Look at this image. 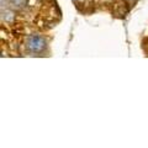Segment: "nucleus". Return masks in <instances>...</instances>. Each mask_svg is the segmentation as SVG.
I'll return each mask as SVG.
<instances>
[{"mask_svg": "<svg viewBox=\"0 0 148 148\" xmlns=\"http://www.w3.org/2000/svg\"><path fill=\"white\" fill-rule=\"evenodd\" d=\"M46 40L38 35H31L27 38V48L32 53H42L46 48Z\"/></svg>", "mask_w": 148, "mask_h": 148, "instance_id": "1", "label": "nucleus"}, {"mask_svg": "<svg viewBox=\"0 0 148 148\" xmlns=\"http://www.w3.org/2000/svg\"><path fill=\"white\" fill-rule=\"evenodd\" d=\"M12 3L15 4L16 8H21L25 5V0H12Z\"/></svg>", "mask_w": 148, "mask_h": 148, "instance_id": "2", "label": "nucleus"}]
</instances>
